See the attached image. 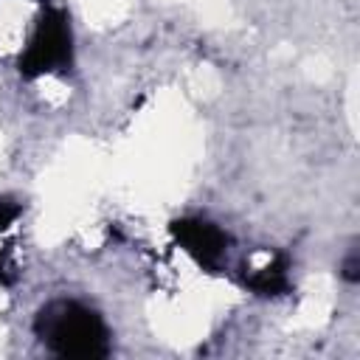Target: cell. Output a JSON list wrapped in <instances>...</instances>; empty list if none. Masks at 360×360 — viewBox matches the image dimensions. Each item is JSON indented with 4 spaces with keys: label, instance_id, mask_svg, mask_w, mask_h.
<instances>
[{
    "label": "cell",
    "instance_id": "5",
    "mask_svg": "<svg viewBox=\"0 0 360 360\" xmlns=\"http://www.w3.org/2000/svg\"><path fill=\"white\" fill-rule=\"evenodd\" d=\"M17 214H20V205H17V202H11V200H0V233L11 228V222L17 219Z\"/></svg>",
    "mask_w": 360,
    "mask_h": 360
},
{
    "label": "cell",
    "instance_id": "1",
    "mask_svg": "<svg viewBox=\"0 0 360 360\" xmlns=\"http://www.w3.org/2000/svg\"><path fill=\"white\" fill-rule=\"evenodd\" d=\"M39 340L59 357H104L110 354V332L98 312L79 301H51L37 315Z\"/></svg>",
    "mask_w": 360,
    "mask_h": 360
},
{
    "label": "cell",
    "instance_id": "2",
    "mask_svg": "<svg viewBox=\"0 0 360 360\" xmlns=\"http://www.w3.org/2000/svg\"><path fill=\"white\" fill-rule=\"evenodd\" d=\"M70 25L59 8H48L37 22L25 51L20 53V73L25 79L65 70L70 65Z\"/></svg>",
    "mask_w": 360,
    "mask_h": 360
},
{
    "label": "cell",
    "instance_id": "4",
    "mask_svg": "<svg viewBox=\"0 0 360 360\" xmlns=\"http://www.w3.org/2000/svg\"><path fill=\"white\" fill-rule=\"evenodd\" d=\"M248 287L262 292V295H278L287 290V262L281 256L270 259L262 267H253V273L248 276Z\"/></svg>",
    "mask_w": 360,
    "mask_h": 360
},
{
    "label": "cell",
    "instance_id": "3",
    "mask_svg": "<svg viewBox=\"0 0 360 360\" xmlns=\"http://www.w3.org/2000/svg\"><path fill=\"white\" fill-rule=\"evenodd\" d=\"M172 233L180 242V248L186 253H191L205 267H217L219 259L225 256L228 236L205 219H180V222L172 225Z\"/></svg>",
    "mask_w": 360,
    "mask_h": 360
}]
</instances>
